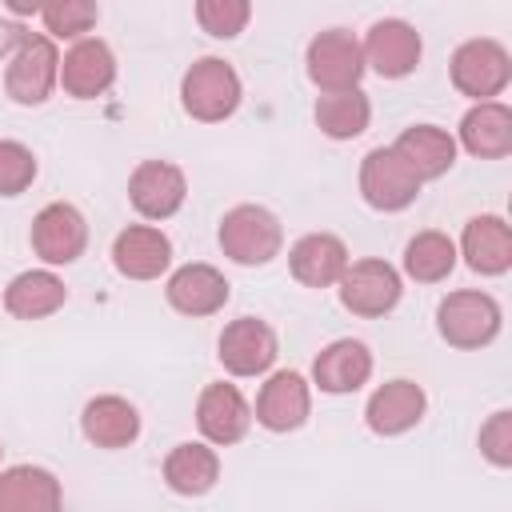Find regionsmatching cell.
<instances>
[{"label": "cell", "instance_id": "obj_1", "mask_svg": "<svg viewBox=\"0 0 512 512\" xmlns=\"http://www.w3.org/2000/svg\"><path fill=\"white\" fill-rule=\"evenodd\" d=\"M244 100V80L224 56H200L180 76V108L196 124H224Z\"/></svg>", "mask_w": 512, "mask_h": 512}, {"label": "cell", "instance_id": "obj_2", "mask_svg": "<svg viewBox=\"0 0 512 512\" xmlns=\"http://www.w3.org/2000/svg\"><path fill=\"white\" fill-rule=\"evenodd\" d=\"M216 244L240 268H264L284 252V224L264 204H236L220 216Z\"/></svg>", "mask_w": 512, "mask_h": 512}, {"label": "cell", "instance_id": "obj_3", "mask_svg": "<svg viewBox=\"0 0 512 512\" xmlns=\"http://www.w3.org/2000/svg\"><path fill=\"white\" fill-rule=\"evenodd\" d=\"M504 328V308L484 288H456L436 304V332L448 348L480 352Z\"/></svg>", "mask_w": 512, "mask_h": 512}, {"label": "cell", "instance_id": "obj_4", "mask_svg": "<svg viewBox=\"0 0 512 512\" xmlns=\"http://www.w3.org/2000/svg\"><path fill=\"white\" fill-rule=\"evenodd\" d=\"M60 88V48L44 32H20L16 48L4 56V92L20 108H40Z\"/></svg>", "mask_w": 512, "mask_h": 512}, {"label": "cell", "instance_id": "obj_5", "mask_svg": "<svg viewBox=\"0 0 512 512\" xmlns=\"http://www.w3.org/2000/svg\"><path fill=\"white\" fill-rule=\"evenodd\" d=\"M448 80L460 96H468L472 104H488L496 96H504V88L512 84V56L500 40L492 36H472L464 40L452 60H448Z\"/></svg>", "mask_w": 512, "mask_h": 512}, {"label": "cell", "instance_id": "obj_6", "mask_svg": "<svg viewBox=\"0 0 512 512\" xmlns=\"http://www.w3.org/2000/svg\"><path fill=\"white\" fill-rule=\"evenodd\" d=\"M336 296H340L344 312H352L360 320H380V316L396 312V304L404 296V276L396 264H388L380 256H364L344 268Z\"/></svg>", "mask_w": 512, "mask_h": 512}, {"label": "cell", "instance_id": "obj_7", "mask_svg": "<svg viewBox=\"0 0 512 512\" xmlns=\"http://www.w3.org/2000/svg\"><path fill=\"white\" fill-rule=\"evenodd\" d=\"M304 72L320 92H348L364 80V48L348 28H324L304 48Z\"/></svg>", "mask_w": 512, "mask_h": 512}, {"label": "cell", "instance_id": "obj_8", "mask_svg": "<svg viewBox=\"0 0 512 512\" xmlns=\"http://www.w3.org/2000/svg\"><path fill=\"white\" fill-rule=\"evenodd\" d=\"M276 356H280V336L260 316H236V320H228L224 332H220V340H216V360L236 380L268 376L272 364H276Z\"/></svg>", "mask_w": 512, "mask_h": 512}, {"label": "cell", "instance_id": "obj_9", "mask_svg": "<svg viewBox=\"0 0 512 512\" xmlns=\"http://www.w3.org/2000/svg\"><path fill=\"white\" fill-rule=\"evenodd\" d=\"M356 188H360V200L372 208V212H404L420 200V180L412 176V168L392 152V144L384 148H372L364 152L360 160V172H356Z\"/></svg>", "mask_w": 512, "mask_h": 512}, {"label": "cell", "instance_id": "obj_10", "mask_svg": "<svg viewBox=\"0 0 512 512\" xmlns=\"http://www.w3.org/2000/svg\"><path fill=\"white\" fill-rule=\"evenodd\" d=\"M28 244L32 252L44 260V268H68L84 256L88 248V220L76 204L68 200H52L32 216L28 228Z\"/></svg>", "mask_w": 512, "mask_h": 512}, {"label": "cell", "instance_id": "obj_11", "mask_svg": "<svg viewBox=\"0 0 512 512\" xmlns=\"http://www.w3.org/2000/svg\"><path fill=\"white\" fill-rule=\"evenodd\" d=\"M188 200V176L172 160H140L128 176V204L140 220H172Z\"/></svg>", "mask_w": 512, "mask_h": 512}, {"label": "cell", "instance_id": "obj_12", "mask_svg": "<svg viewBox=\"0 0 512 512\" xmlns=\"http://www.w3.org/2000/svg\"><path fill=\"white\" fill-rule=\"evenodd\" d=\"M360 48H364V68L376 72L380 80H404V76H412L420 68V56H424L420 32L408 20H400V16L376 20L364 32Z\"/></svg>", "mask_w": 512, "mask_h": 512}, {"label": "cell", "instance_id": "obj_13", "mask_svg": "<svg viewBox=\"0 0 512 512\" xmlns=\"http://www.w3.org/2000/svg\"><path fill=\"white\" fill-rule=\"evenodd\" d=\"M312 416V384L304 372L296 368H280V372H268V380L260 384L256 392V408H252V420L264 428V432H296L304 428V420Z\"/></svg>", "mask_w": 512, "mask_h": 512}, {"label": "cell", "instance_id": "obj_14", "mask_svg": "<svg viewBox=\"0 0 512 512\" xmlns=\"http://www.w3.org/2000/svg\"><path fill=\"white\" fill-rule=\"evenodd\" d=\"M196 428H200V440L212 444V448H232L248 436L252 428V404L248 396L228 384V380H212L200 388L196 396Z\"/></svg>", "mask_w": 512, "mask_h": 512}, {"label": "cell", "instance_id": "obj_15", "mask_svg": "<svg viewBox=\"0 0 512 512\" xmlns=\"http://www.w3.org/2000/svg\"><path fill=\"white\" fill-rule=\"evenodd\" d=\"M232 296V284L228 276L216 268V264H204V260H192V264H180L168 272L164 280V300L172 312L188 316V320H204V316H216Z\"/></svg>", "mask_w": 512, "mask_h": 512}, {"label": "cell", "instance_id": "obj_16", "mask_svg": "<svg viewBox=\"0 0 512 512\" xmlns=\"http://www.w3.org/2000/svg\"><path fill=\"white\" fill-rule=\"evenodd\" d=\"M116 84V52L100 36H84L68 44L60 56V88L72 100H96Z\"/></svg>", "mask_w": 512, "mask_h": 512}, {"label": "cell", "instance_id": "obj_17", "mask_svg": "<svg viewBox=\"0 0 512 512\" xmlns=\"http://www.w3.org/2000/svg\"><path fill=\"white\" fill-rule=\"evenodd\" d=\"M108 256H112V268L124 280L148 284V280H160L172 268V240L156 224H128V228L116 232Z\"/></svg>", "mask_w": 512, "mask_h": 512}, {"label": "cell", "instance_id": "obj_18", "mask_svg": "<svg viewBox=\"0 0 512 512\" xmlns=\"http://www.w3.org/2000/svg\"><path fill=\"white\" fill-rule=\"evenodd\" d=\"M424 412H428V392H424L416 380L396 376V380H384V384L368 396V404H364V424H368L372 436L392 440V436L412 432V428L424 420Z\"/></svg>", "mask_w": 512, "mask_h": 512}, {"label": "cell", "instance_id": "obj_19", "mask_svg": "<svg viewBox=\"0 0 512 512\" xmlns=\"http://www.w3.org/2000/svg\"><path fill=\"white\" fill-rule=\"evenodd\" d=\"M372 348L364 340H352V336H340L332 344H324L312 360V388L328 392V396H348V392H360L368 380H372Z\"/></svg>", "mask_w": 512, "mask_h": 512}, {"label": "cell", "instance_id": "obj_20", "mask_svg": "<svg viewBox=\"0 0 512 512\" xmlns=\"http://www.w3.org/2000/svg\"><path fill=\"white\" fill-rule=\"evenodd\" d=\"M456 256L484 280L504 276L512 268V228L504 216L496 212H480L464 224L460 240H456Z\"/></svg>", "mask_w": 512, "mask_h": 512}, {"label": "cell", "instance_id": "obj_21", "mask_svg": "<svg viewBox=\"0 0 512 512\" xmlns=\"http://www.w3.org/2000/svg\"><path fill=\"white\" fill-rule=\"evenodd\" d=\"M348 264V244L336 232H304L288 248V272L304 288H336Z\"/></svg>", "mask_w": 512, "mask_h": 512}, {"label": "cell", "instance_id": "obj_22", "mask_svg": "<svg viewBox=\"0 0 512 512\" xmlns=\"http://www.w3.org/2000/svg\"><path fill=\"white\" fill-rule=\"evenodd\" d=\"M140 408L128 400V396H116V392H104V396H92L80 412V432L92 448H104V452H120L128 444L140 440Z\"/></svg>", "mask_w": 512, "mask_h": 512}, {"label": "cell", "instance_id": "obj_23", "mask_svg": "<svg viewBox=\"0 0 512 512\" xmlns=\"http://www.w3.org/2000/svg\"><path fill=\"white\" fill-rule=\"evenodd\" d=\"M160 476H164L168 492H176L184 500H200L220 484V452L204 440H180L168 448Z\"/></svg>", "mask_w": 512, "mask_h": 512}, {"label": "cell", "instance_id": "obj_24", "mask_svg": "<svg viewBox=\"0 0 512 512\" xmlns=\"http://www.w3.org/2000/svg\"><path fill=\"white\" fill-rule=\"evenodd\" d=\"M0 512H64V484L44 464L0 468Z\"/></svg>", "mask_w": 512, "mask_h": 512}, {"label": "cell", "instance_id": "obj_25", "mask_svg": "<svg viewBox=\"0 0 512 512\" xmlns=\"http://www.w3.org/2000/svg\"><path fill=\"white\" fill-rule=\"evenodd\" d=\"M392 152L412 168V176L420 184H428V180H440V176L452 172L460 148H456V136L448 128H440V124H408L396 136Z\"/></svg>", "mask_w": 512, "mask_h": 512}, {"label": "cell", "instance_id": "obj_26", "mask_svg": "<svg viewBox=\"0 0 512 512\" xmlns=\"http://www.w3.org/2000/svg\"><path fill=\"white\" fill-rule=\"evenodd\" d=\"M456 148H464L476 160H504L512 152V108L504 100L472 104L460 116Z\"/></svg>", "mask_w": 512, "mask_h": 512}, {"label": "cell", "instance_id": "obj_27", "mask_svg": "<svg viewBox=\"0 0 512 512\" xmlns=\"http://www.w3.org/2000/svg\"><path fill=\"white\" fill-rule=\"evenodd\" d=\"M68 300V288L64 280L52 272V268H28V272H16L4 288V312L16 316V320H44V316H56Z\"/></svg>", "mask_w": 512, "mask_h": 512}, {"label": "cell", "instance_id": "obj_28", "mask_svg": "<svg viewBox=\"0 0 512 512\" xmlns=\"http://www.w3.org/2000/svg\"><path fill=\"white\" fill-rule=\"evenodd\" d=\"M460 256H456V240L440 228H424L404 244L400 256V276L416 280V284H444L456 272Z\"/></svg>", "mask_w": 512, "mask_h": 512}, {"label": "cell", "instance_id": "obj_29", "mask_svg": "<svg viewBox=\"0 0 512 512\" xmlns=\"http://www.w3.org/2000/svg\"><path fill=\"white\" fill-rule=\"evenodd\" d=\"M312 120L328 140H356L372 124V100L364 88L348 92H320L312 104Z\"/></svg>", "mask_w": 512, "mask_h": 512}, {"label": "cell", "instance_id": "obj_30", "mask_svg": "<svg viewBox=\"0 0 512 512\" xmlns=\"http://www.w3.org/2000/svg\"><path fill=\"white\" fill-rule=\"evenodd\" d=\"M36 16L48 40H72V44L100 24V8L92 0H56V4H44Z\"/></svg>", "mask_w": 512, "mask_h": 512}, {"label": "cell", "instance_id": "obj_31", "mask_svg": "<svg viewBox=\"0 0 512 512\" xmlns=\"http://www.w3.org/2000/svg\"><path fill=\"white\" fill-rule=\"evenodd\" d=\"M192 16L200 32H208L212 40H236L252 20V4L248 0H196Z\"/></svg>", "mask_w": 512, "mask_h": 512}, {"label": "cell", "instance_id": "obj_32", "mask_svg": "<svg viewBox=\"0 0 512 512\" xmlns=\"http://www.w3.org/2000/svg\"><path fill=\"white\" fill-rule=\"evenodd\" d=\"M40 164H36V152L20 140H0V196L12 200V196H24L36 180Z\"/></svg>", "mask_w": 512, "mask_h": 512}, {"label": "cell", "instance_id": "obj_33", "mask_svg": "<svg viewBox=\"0 0 512 512\" xmlns=\"http://www.w3.org/2000/svg\"><path fill=\"white\" fill-rule=\"evenodd\" d=\"M476 448L492 468H512V408H496L480 424Z\"/></svg>", "mask_w": 512, "mask_h": 512}, {"label": "cell", "instance_id": "obj_34", "mask_svg": "<svg viewBox=\"0 0 512 512\" xmlns=\"http://www.w3.org/2000/svg\"><path fill=\"white\" fill-rule=\"evenodd\" d=\"M20 32H24L20 24H4V20H0V56H8V52L16 48V40H20Z\"/></svg>", "mask_w": 512, "mask_h": 512}, {"label": "cell", "instance_id": "obj_35", "mask_svg": "<svg viewBox=\"0 0 512 512\" xmlns=\"http://www.w3.org/2000/svg\"><path fill=\"white\" fill-rule=\"evenodd\" d=\"M0 460H4V444H0Z\"/></svg>", "mask_w": 512, "mask_h": 512}]
</instances>
